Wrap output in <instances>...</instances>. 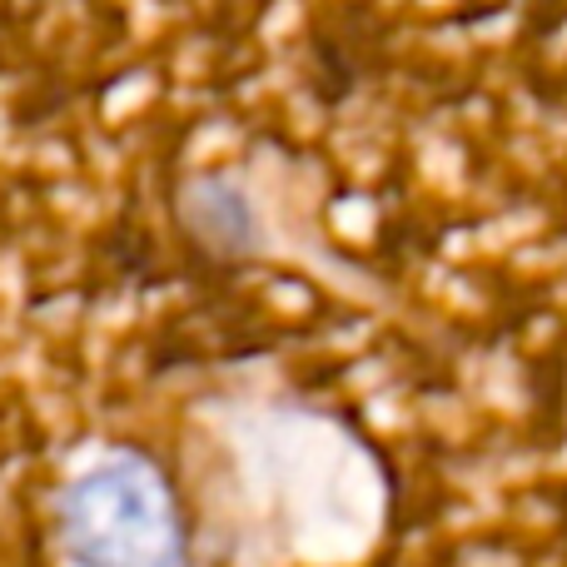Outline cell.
<instances>
[{
  "label": "cell",
  "mask_w": 567,
  "mask_h": 567,
  "mask_svg": "<svg viewBox=\"0 0 567 567\" xmlns=\"http://www.w3.org/2000/svg\"><path fill=\"white\" fill-rule=\"evenodd\" d=\"M179 219H185L189 239H195L199 249H209V255L235 259V255H249V249H255V229H259L255 209H249L245 189L219 179V175H205L185 189Z\"/></svg>",
  "instance_id": "7a4b0ae2"
},
{
  "label": "cell",
  "mask_w": 567,
  "mask_h": 567,
  "mask_svg": "<svg viewBox=\"0 0 567 567\" xmlns=\"http://www.w3.org/2000/svg\"><path fill=\"white\" fill-rule=\"evenodd\" d=\"M60 543L75 567H185L175 498L140 453H110L70 483Z\"/></svg>",
  "instance_id": "6da1fadb"
}]
</instances>
